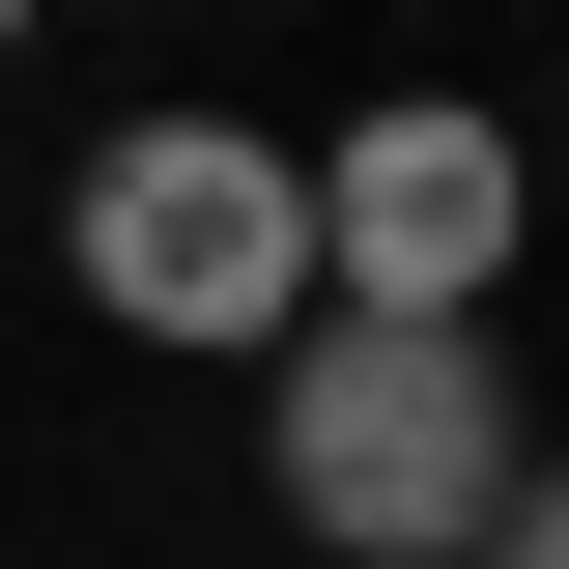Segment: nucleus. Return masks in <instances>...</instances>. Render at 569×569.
I'll return each instance as SVG.
<instances>
[{
	"instance_id": "nucleus-1",
	"label": "nucleus",
	"mask_w": 569,
	"mask_h": 569,
	"mask_svg": "<svg viewBox=\"0 0 569 569\" xmlns=\"http://www.w3.org/2000/svg\"><path fill=\"white\" fill-rule=\"evenodd\" d=\"M257 485L313 569H485L541 427H512V342H399V313H313L257 370Z\"/></svg>"
},
{
	"instance_id": "nucleus-4",
	"label": "nucleus",
	"mask_w": 569,
	"mask_h": 569,
	"mask_svg": "<svg viewBox=\"0 0 569 569\" xmlns=\"http://www.w3.org/2000/svg\"><path fill=\"white\" fill-rule=\"evenodd\" d=\"M485 569H569V456H541V485H512V541H485Z\"/></svg>"
},
{
	"instance_id": "nucleus-3",
	"label": "nucleus",
	"mask_w": 569,
	"mask_h": 569,
	"mask_svg": "<svg viewBox=\"0 0 569 569\" xmlns=\"http://www.w3.org/2000/svg\"><path fill=\"white\" fill-rule=\"evenodd\" d=\"M512 228H541V171H512L485 86H399V114L313 142V313H399V342H485Z\"/></svg>"
},
{
	"instance_id": "nucleus-2",
	"label": "nucleus",
	"mask_w": 569,
	"mask_h": 569,
	"mask_svg": "<svg viewBox=\"0 0 569 569\" xmlns=\"http://www.w3.org/2000/svg\"><path fill=\"white\" fill-rule=\"evenodd\" d=\"M58 257H86L114 342L284 370V342H313V142H257V114H114V142H86V200H58Z\"/></svg>"
}]
</instances>
